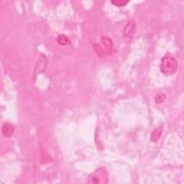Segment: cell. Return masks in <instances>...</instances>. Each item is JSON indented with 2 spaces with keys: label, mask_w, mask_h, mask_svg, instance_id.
<instances>
[{
  "label": "cell",
  "mask_w": 184,
  "mask_h": 184,
  "mask_svg": "<svg viewBox=\"0 0 184 184\" xmlns=\"http://www.w3.org/2000/svg\"><path fill=\"white\" fill-rule=\"evenodd\" d=\"M88 183L105 184L108 183V173L106 169L100 168L89 176Z\"/></svg>",
  "instance_id": "2"
},
{
  "label": "cell",
  "mask_w": 184,
  "mask_h": 184,
  "mask_svg": "<svg viewBox=\"0 0 184 184\" xmlns=\"http://www.w3.org/2000/svg\"><path fill=\"white\" fill-rule=\"evenodd\" d=\"M14 129H14V127L12 124L6 123L3 125L2 132V135L4 136L9 138V137H11L14 134Z\"/></svg>",
  "instance_id": "4"
},
{
  "label": "cell",
  "mask_w": 184,
  "mask_h": 184,
  "mask_svg": "<svg viewBox=\"0 0 184 184\" xmlns=\"http://www.w3.org/2000/svg\"><path fill=\"white\" fill-rule=\"evenodd\" d=\"M166 99V95L163 93H159L155 96V102L157 104H160V103L163 102Z\"/></svg>",
  "instance_id": "8"
},
{
  "label": "cell",
  "mask_w": 184,
  "mask_h": 184,
  "mask_svg": "<svg viewBox=\"0 0 184 184\" xmlns=\"http://www.w3.org/2000/svg\"><path fill=\"white\" fill-rule=\"evenodd\" d=\"M161 134H162V129H161V128H157L155 129L151 134V140L153 142H157L159 140Z\"/></svg>",
  "instance_id": "6"
},
{
  "label": "cell",
  "mask_w": 184,
  "mask_h": 184,
  "mask_svg": "<svg viewBox=\"0 0 184 184\" xmlns=\"http://www.w3.org/2000/svg\"><path fill=\"white\" fill-rule=\"evenodd\" d=\"M101 43L104 44L105 48L107 50H111V49L112 48V46H113V45H112V42L108 37H103V38L101 39Z\"/></svg>",
  "instance_id": "7"
},
{
  "label": "cell",
  "mask_w": 184,
  "mask_h": 184,
  "mask_svg": "<svg viewBox=\"0 0 184 184\" xmlns=\"http://www.w3.org/2000/svg\"><path fill=\"white\" fill-rule=\"evenodd\" d=\"M135 31H136V24L134 20H129L124 29V36L125 37H132Z\"/></svg>",
  "instance_id": "3"
},
{
  "label": "cell",
  "mask_w": 184,
  "mask_h": 184,
  "mask_svg": "<svg viewBox=\"0 0 184 184\" xmlns=\"http://www.w3.org/2000/svg\"><path fill=\"white\" fill-rule=\"evenodd\" d=\"M112 3L117 7H124L128 3V1H119V0H117V1H112Z\"/></svg>",
  "instance_id": "9"
},
{
  "label": "cell",
  "mask_w": 184,
  "mask_h": 184,
  "mask_svg": "<svg viewBox=\"0 0 184 184\" xmlns=\"http://www.w3.org/2000/svg\"><path fill=\"white\" fill-rule=\"evenodd\" d=\"M57 42L59 43V44L61 45V46H65V45L69 44V43H71V41L70 39H69L66 35L61 34V35H59V37H57Z\"/></svg>",
  "instance_id": "5"
},
{
  "label": "cell",
  "mask_w": 184,
  "mask_h": 184,
  "mask_svg": "<svg viewBox=\"0 0 184 184\" xmlns=\"http://www.w3.org/2000/svg\"><path fill=\"white\" fill-rule=\"evenodd\" d=\"M178 69V62L170 54H167L163 58L160 64V71L166 76H171Z\"/></svg>",
  "instance_id": "1"
}]
</instances>
